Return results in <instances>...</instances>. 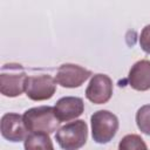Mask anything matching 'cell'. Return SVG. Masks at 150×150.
I'll use <instances>...</instances> for the list:
<instances>
[{
	"label": "cell",
	"instance_id": "6da1fadb",
	"mask_svg": "<svg viewBox=\"0 0 150 150\" xmlns=\"http://www.w3.org/2000/svg\"><path fill=\"white\" fill-rule=\"evenodd\" d=\"M22 117L26 128L30 132H43L49 135L54 132L61 123L55 116L54 107L49 105L30 108L23 112Z\"/></svg>",
	"mask_w": 150,
	"mask_h": 150
},
{
	"label": "cell",
	"instance_id": "7a4b0ae2",
	"mask_svg": "<svg viewBox=\"0 0 150 150\" xmlns=\"http://www.w3.org/2000/svg\"><path fill=\"white\" fill-rule=\"evenodd\" d=\"M27 74L19 63H6L0 73V93L7 97H16L26 91Z\"/></svg>",
	"mask_w": 150,
	"mask_h": 150
},
{
	"label": "cell",
	"instance_id": "3957f363",
	"mask_svg": "<svg viewBox=\"0 0 150 150\" xmlns=\"http://www.w3.org/2000/svg\"><path fill=\"white\" fill-rule=\"evenodd\" d=\"M88 138V125L83 120L69 122L57 129L55 139L63 150H77Z\"/></svg>",
	"mask_w": 150,
	"mask_h": 150
},
{
	"label": "cell",
	"instance_id": "277c9868",
	"mask_svg": "<svg viewBox=\"0 0 150 150\" xmlns=\"http://www.w3.org/2000/svg\"><path fill=\"white\" fill-rule=\"evenodd\" d=\"M91 136L98 144L110 142L118 130V118L109 110H97L90 117Z\"/></svg>",
	"mask_w": 150,
	"mask_h": 150
},
{
	"label": "cell",
	"instance_id": "5b68a950",
	"mask_svg": "<svg viewBox=\"0 0 150 150\" xmlns=\"http://www.w3.org/2000/svg\"><path fill=\"white\" fill-rule=\"evenodd\" d=\"M56 90V81L48 74L28 76L26 95L33 101H45L53 97Z\"/></svg>",
	"mask_w": 150,
	"mask_h": 150
},
{
	"label": "cell",
	"instance_id": "8992f818",
	"mask_svg": "<svg viewBox=\"0 0 150 150\" xmlns=\"http://www.w3.org/2000/svg\"><path fill=\"white\" fill-rule=\"evenodd\" d=\"M112 96V81L105 74H95L86 89V97L94 104L107 103Z\"/></svg>",
	"mask_w": 150,
	"mask_h": 150
},
{
	"label": "cell",
	"instance_id": "52a82bcc",
	"mask_svg": "<svg viewBox=\"0 0 150 150\" xmlns=\"http://www.w3.org/2000/svg\"><path fill=\"white\" fill-rule=\"evenodd\" d=\"M91 75V71L73 63H63L59 67L55 81L63 88H77Z\"/></svg>",
	"mask_w": 150,
	"mask_h": 150
},
{
	"label": "cell",
	"instance_id": "ba28073f",
	"mask_svg": "<svg viewBox=\"0 0 150 150\" xmlns=\"http://www.w3.org/2000/svg\"><path fill=\"white\" fill-rule=\"evenodd\" d=\"M0 129L2 137L9 142H21L28 136L23 117L15 112H7L1 117Z\"/></svg>",
	"mask_w": 150,
	"mask_h": 150
},
{
	"label": "cell",
	"instance_id": "9c48e42d",
	"mask_svg": "<svg viewBox=\"0 0 150 150\" xmlns=\"http://www.w3.org/2000/svg\"><path fill=\"white\" fill-rule=\"evenodd\" d=\"M84 110V103L81 97L64 96L61 97L54 105L55 116L60 122H68L77 118Z\"/></svg>",
	"mask_w": 150,
	"mask_h": 150
},
{
	"label": "cell",
	"instance_id": "30bf717a",
	"mask_svg": "<svg viewBox=\"0 0 150 150\" xmlns=\"http://www.w3.org/2000/svg\"><path fill=\"white\" fill-rule=\"evenodd\" d=\"M129 86L138 91L150 89V61L139 60L130 68L128 74Z\"/></svg>",
	"mask_w": 150,
	"mask_h": 150
},
{
	"label": "cell",
	"instance_id": "8fae6325",
	"mask_svg": "<svg viewBox=\"0 0 150 150\" xmlns=\"http://www.w3.org/2000/svg\"><path fill=\"white\" fill-rule=\"evenodd\" d=\"M25 150H54L48 134L32 132L25 139Z\"/></svg>",
	"mask_w": 150,
	"mask_h": 150
},
{
	"label": "cell",
	"instance_id": "7c38bea8",
	"mask_svg": "<svg viewBox=\"0 0 150 150\" xmlns=\"http://www.w3.org/2000/svg\"><path fill=\"white\" fill-rule=\"evenodd\" d=\"M118 150H148L143 138L136 134L125 135L118 143Z\"/></svg>",
	"mask_w": 150,
	"mask_h": 150
},
{
	"label": "cell",
	"instance_id": "4fadbf2b",
	"mask_svg": "<svg viewBox=\"0 0 150 150\" xmlns=\"http://www.w3.org/2000/svg\"><path fill=\"white\" fill-rule=\"evenodd\" d=\"M136 124L138 129L150 136V104L142 105L136 112Z\"/></svg>",
	"mask_w": 150,
	"mask_h": 150
},
{
	"label": "cell",
	"instance_id": "5bb4252c",
	"mask_svg": "<svg viewBox=\"0 0 150 150\" xmlns=\"http://www.w3.org/2000/svg\"><path fill=\"white\" fill-rule=\"evenodd\" d=\"M139 46L145 53L150 54V25H146L142 29L139 35Z\"/></svg>",
	"mask_w": 150,
	"mask_h": 150
}]
</instances>
